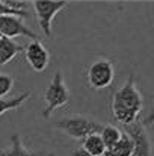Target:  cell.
Returning a JSON list of instances; mask_svg holds the SVG:
<instances>
[{"instance_id": "cell-2", "label": "cell", "mask_w": 154, "mask_h": 156, "mask_svg": "<svg viewBox=\"0 0 154 156\" xmlns=\"http://www.w3.org/2000/svg\"><path fill=\"white\" fill-rule=\"evenodd\" d=\"M103 126L104 124H101L100 121H95L85 115L63 117L56 123V127L60 129L62 132H65L68 136H71L74 140H82V141L92 133H100Z\"/></svg>"}, {"instance_id": "cell-18", "label": "cell", "mask_w": 154, "mask_h": 156, "mask_svg": "<svg viewBox=\"0 0 154 156\" xmlns=\"http://www.w3.org/2000/svg\"><path fill=\"white\" fill-rule=\"evenodd\" d=\"M71 156H92V155H89L88 152H85V150L80 147V149H74V150L71 152ZM104 156H107V153Z\"/></svg>"}, {"instance_id": "cell-7", "label": "cell", "mask_w": 154, "mask_h": 156, "mask_svg": "<svg viewBox=\"0 0 154 156\" xmlns=\"http://www.w3.org/2000/svg\"><path fill=\"white\" fill-rule=\"evenodd\" d=\"M0 35L8 37L11 40L17 38V37H27L32 41L39 40V37L23 23V18L15 17V15H2L0 17Z\"/></svg>"}, {"instance_id": "cell-15", "label": "cell", "mask_w": 154, "mask_h": 156, "mask_svg": "<svg viewBox=\"0 0 154 156\" xmlns=\"http://www.w3.org/2000/svg\"><path fill=\"white\" fill-rule=\"evenodd\" d=\"M29 97H30V93H29V91L21 93L20 96H17V97H11V99L2 97V99H0V115H3V114L8 112V111H12V109H18V108H21V105L24 103Z\"/></svg>"}, {"instance_id": "cell-12", "label": "cell", "mask_w": 154, "mask_h": 156, "mask_svg": "<svg viewBox=\"0 0 154 156\" xmlns=\"http://www.w3.org/2000/svg\"><path fill=\"white\" fill-rule=\"evenodd\" d=\"M2 15H15L20 18H27L26 2L21 0H0V17Z\"/></svg>"}, {"instance_id": "cell-3", "label": "cell", "mask_w": 154, "mask_h": 156, "mask_svg": "<svg viewBox=\"0 0 154 156\" xmlns=\"http://www.w3.org/2000/svg\"><path fill=\"white\" fill-rule=\"evenodd\" d=\"M44 100H46V108L43 109V117L44 118L51 117V114L56 109L65 106L70 102V91H68V88L65 85L62 71H56L54 73L49 88L44 93Z\"/></svg>"}, {"instance_id": "cell-1", "label": "cell", "mask_w": 154, "mask_h": 156, "mask_svg": "<svg viewBox=\"0 0 154 156\" xmlns=\"http://www.w3.org/2000/svg\"><path fill=\"white\" fill-rule=\"evenodd\" d=\"M142 108V94L136 87L135 76L132 74L112 97V117L122 126H127L139 120Z\"/></svg>"}, {"instance_id": "cell-4", "label": "cell", "mask_w": 154, "mask_h": 156, "mask_svg": "<svg viewBox=\"0 0 154 156\" xmlns=\"http://www.w3.org/2000/svg\"><path fill=\"white\" fill-rule=\"evenodd\" d=\"M113 76H115L113 65L109 59H104V58L95 59L94 62H91V65L86 70L88 85L94 90H98V91L109 88L112 85Z\"/></svg>"}, {"instance_id": "cell-8", "label": "cell", "mask_w": 154, "mask_h": 156, "mask_svg": "<svg viewBox=\"0 0 154 156\" xmlns=\"http://www.w3.org/2000/svg\"><path fill=\"white\" fill-rule=\"evenodd\" d=\"M24 56L35 71H44L49 67L50 52L39 40H33L24 47Z\"/></svg>"}, {"instance_id": "cell-16", "label": "cell", "mask_w": 154, "mask_h": 156, "mask_svg": "<svg viewBox=\"0 0 154 156\" xmlns=\"http://www.w3.org/2000/svg\"><path fill=\"white\" fill-rule=\"evenodd\" d=\"M12 87H14V79L9 74L0 73V99L6 97L9 91L12 90Z\"/></svg>"}, {"instance_id": "cell-14", "label": "cell", "mask_w": 154, "mask_h": 156, "mask_svg": "<svg viewBox=\"0 0 154 156\" xmlns=\"http://www.w3.org/2000/svg\"><path fill=\"white\" fill-rule=\"evenodd\" d=\"M122 133L124 132L121 129H118L116 126H113V124H104L101 132H100V136L103 138V141H104V144H106V147L109 150L112 146H115L121 140Z\"/></svg>"}, {"instance_id": "cell-6", "label": "cell", "mask_w": 154, "mask_h": 156, "mask_svg": "<svg viewBox=\"0 0 154 156\" xmlns=\"http://www.w3.org/2000/svg\"><path fill=\"white\" fill-rule=\"evenodd\" d=\"M122 127H124V133H127L133 143L135 156H151V141L148 138L144 123H141L138 120V121L122 126Z\"/></svg>"}, {"instance_id": "cell-10", "label": "cell", "mask_w": 154, "mask_h": 156, "mask_svg": "<svg viewBox=\"0 0 154 156\" xmlns=\"http://www.w3.org/2000/svg\"><path fill=\"white\" fill-rule=\"evenodd\" d=\"M20 52H24V46L15 43L14 40L0 35V65L11 62Z\"/></svg>"}, {"instance_id": "cell-5", "label": "cell", "mask_w": 154, "mask_h": 156, "mask_svg": "<svg viewBox=\"0 0 154 156\" xmlns=\"http://www.w3.org/2000/svg\"><path fill=\"white\" fill-rule=\"evenodd\" d=\"M67 5H68L67 0H35L33 2L36 20L39 23V27L46 34V37L51 35V23L54 20V15L60 12Z\"/></svg>"}, {"instance_id": "cell-11", "label": "cell", "mask_w": 154, "mask_h": 156, "mask_svg": "<svg viewBox=\"0 0 154 156\" xmlns=\"http://www.w3.org/2000/svg\"><path fill=\"white\" fill-rule=\"evenodd\" d=\"M82 149L92 156H104L107 153V147L100 136V133H92L82 141Z\"/></svg>"}, {"instance_id": "cell-13", "label": "cell", "mask_w": 154, "mask_h": 156, "mask_svg": "<svg viewBox=\"0 0 154 156\" xmlns=\"http://www.w3.org/2000/svg\"><path fill=\"white\" fill-rule=\"evenodd\" d=\"M107 156H135V147L127 133H122L121 140L107 150Z\"/></svg>"}, {"instance_id": "cell-9", "label": "cell", "mask_w": 154, "mask_h": 156, "mask_svg": "<svg viewBox=\"0 0 154 156\" xmlns=\"http://www.w3.org/2000/svg\"><path fill=\"white\" fill-rule=\"evenodd\" d=\"M0 156H56L51 152H44V150H36L32 152L29 149L24 147L21 138L18 133H14L11 136V147L8 150H2Z\"/></svg>"}, {"instance_id": "cell-17", "label": "cell", "mask_w": 154, "mask_h": 156, "mask_svg": "<svg viewBox=\"0 0 154 156\" xmlns=\"http://www.w3.org/2000/svg\"><path fill=\"white\" fill-rule=\"evenodd\" d=\"M154 124V106L151 108V111H150V114H148V117L144 120V126L147 127V126H151Z\"/></svg>"}]
</instances>
